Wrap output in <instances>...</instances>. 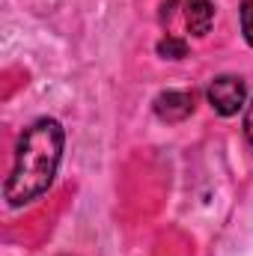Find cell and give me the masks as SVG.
<instances>
[{
    "instance_id": "5",
    "label": "cell",
    "mask_w": 253,
    "mask_h": 256,
    "mask_svg": "<svg viewBox=\"0 0 253 256\" xmlns=\"http://www.w3.org/2000/svg\"><path fill=\"white\" fill-rule=\"evenodd\" d=\"M158 57H164V60H182V57H188V42L182 39V36H173V33H167L161 42H158Z\"/></svg>"
},
{
    "instance_id": "7",
    "label": "cell",
    "mask_w": 253,
    "mask_h": 256,
    "mask_svg": "<svg viewBox=\"0 0 253 256\" xmlns=\"http://www.w3.org/2000/svg\"><path fill=\"white\" fill-rule=\"evenodd\" d=\"M244 137L250 140V146H253V102L248 104V114H244Z\"/></svg>"
},
{
    "instance_id": "1",
    "label": "cell",
    "mask_w": 253,
    "mask_h": 256,
    "mask_svg": "<svg viewBox=\"0 0 253 256\" xmlns=\"http://www.w3.org/2000/svg\"><path fill=\"white\" fill-rule=\"evenodd\" d=\"M66 131L57 120L42 116L24 128L15 146V164L3 185V200L12 208H21L51 188L57 167L63 161Z\"/></svg>"
},
{
    "instance_id": "2",
    "label": "cell",
    "mask_w": 253,
    "mask_h": 256,
    "mask_svg": "<svg viewBox=\"0 0 253 256\" xmlns=\"http://www.w3.org/2000/svg\"><path fill=\"white\" fill-rule=\"evenodd\" d=\"M206 98H208V104H212L220 116H236V114L244 108L248 84H244V78H238V74H220V78H214V80L208 84Z\"/></svg>"
},
{
    "instance_id": "4",
    "label": "cell",
    "mask_w": 253,
    "mask_h": 256,
    "mask_svg": "<svg viewBox=\"0 0 253 256\" xmlns=\"http://www.w3.org/2000/svg\"><path fill=\"white\" fill-rule=\"evenodd\" d=\"M182 24L190 36L202 39L208 36L212 24H214V6L212 0H182Z\"/></svg>"
},
{
    "instance_id": "6",
    "label": "cell",
    "mask_w": 253,
    "mask_h": 256,
    "mask_svg": "<svg viewBox=\"0 0 253 256\" xmlns=\"http://www.w3.org/2000/svg\"><path fill=\"white\" fill-rule=\"evenodd\" d=\"M238 18H242V33H244V42L253 48V0H242Z\"/></svg>"
},
{
    "instance_id": "3",
    "label": "cell",
    "mask_w": 253,
    "mask_h": 256,
    "mask_svg": "<svg viewBox=\"0 0 253 256\" xmlns=\"http://www.w3.org/2000/svg\"><path fill=\"white\" fill-rule=\"evenodd\" d=\"M194 114V92L188 90H167L155 98V116L164 122H182Z\"/></svg>"
}]
</instances>
